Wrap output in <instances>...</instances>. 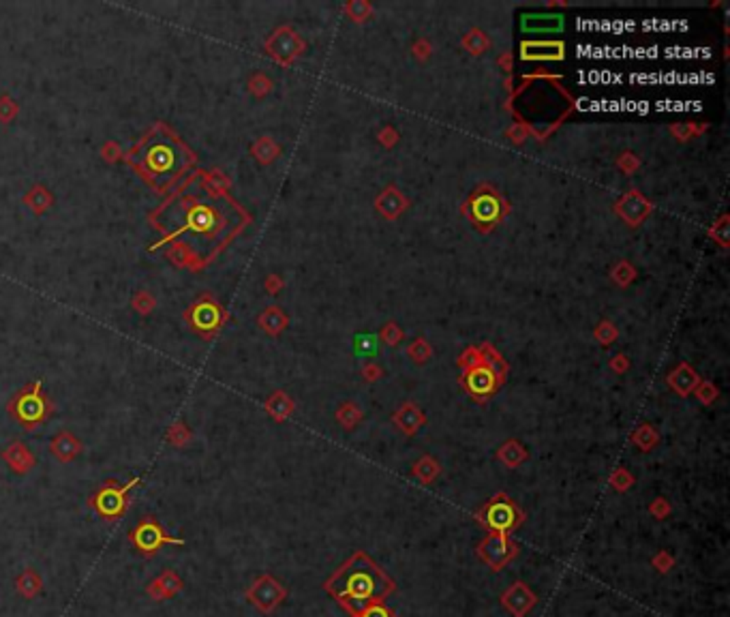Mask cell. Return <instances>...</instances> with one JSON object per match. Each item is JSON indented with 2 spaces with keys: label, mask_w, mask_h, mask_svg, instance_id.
Listing matches in <instances>:
<instances>
[{
  "label": "cell",
  "mask_w": 730,
  "mask_h": 617,
  "mask_svg": "<svg viewBox=\"0 0 730 617\" xmlns=\"http://www.w3.org/2000/svg\"><path fill=\"white\" fill-rule=\"evenodd\" d=\"M242 213L201 172H193L176 185L159 208L150 215L161 234V242H180L195 268L217 256L240 230Z\"/></svg>",
  "instance_id": "1"
},
{
  "label": "cell",
  "mask_w": 730,
  "mask_h": 617,
  "mask_svg": "<svg viewBox=\"0 0 730 617\" xmlns=\"http://www.w3.org/2000/svg\"><path fill=\"white\" fill-rule=\"evenodd\" d=\"M126 163L154 191H169L191 174L195 154L167 125L159 122L126 152Z\"/></svg>",
  "instance_id": "2"
},
{
  "label": "cell",
  "mask_w": 730,
  "mask_h": 617,
  "mask_svg": "<svg viewBox=\"0 0 730 617\" xmlns=\"http://www.w3.org/2000/svg\"><path fill=\"white\" fill-rule=\"evenodd\" d=\"M394 590V581L364 551H358L354 557H350L340 566V570L326 581V592L345 606L352 617H356L371 604L383 602Z\"/></svg>",
  "instance_id": "3"
},
{
  "label": "cell",
  "mask_w": 730,
  "mask_h": 617,
  "mask_svg": "<svg viewBox=\"0 0 730 617\" xmlns=\"http://www.w3.org/2000/svg\"><path fill=\"white\" fill-rule=\"evenodd\" d=\"M9 411L26 429H34L36 425L46 420L50 416V401L41 388V382H34L22 392H18L9 405Z\"/></svg>",
  "instance_id": "4"
},
{
  "label": "cell",
  "mask_w": 730,
  "mask_h": 617,
  "mask_svg": "<svg viewBox=\"0 0 730 617\" xmlns=\"http://www.w3.org/2000/svg\"><path fill=\"white\" fill-rule=\"evenodd\" d=\"M478 519L486 525V529H491V533L510 536V533L525 521V515L517 506H514V502H510L505 496H497L493 502H489L480 510Z\"/></svg>",
  "instance_id": "5"
},
{
  "label": "cell",
  "mask_w": 730,
  "mask_h": 617,
  "mask_svg": "<svg viewBox=\"0 0 730 617\" xmlns=\"http://www.w3.org/2000/svg\"><path fill=\"white\" fill-rule=\"evenodd\" d=\"M128 540L133 543V547H135L138 553H142V555H146V557L159 553L165 545H178V547L185 545L182 538L169 536V533L163 529V525H161L157 519H152V517L142 519V521L135 525L133 531H128Z\"/></svg>",
  "instance_id": "6"
},
{
  "label": "cell",
  "mask_w": 730,
  "mask_h": 617,
  "mask_svg": "<svg viewBox=\"0 0 730 617\" xmlns=\"http://www.w3.org/2000/svg\"><path fill=\"white\" fill-rule=\"evenodd\" d=\"M140 482V478H131L126 484H116L109 482L103 489H99L95 496L88 500V504L99 512V517L107 519V521H116L120 519L126 508H128V491H131L135 484Z\"/></svg>",
  "instance_id": "7"
},
{
  "label": "cell",
  "mask_w": 730,
  "mask_h": 617,
  "mask_svg": "<svg viewBox=\"0 0 730 617\" xmlns=\"http://www.w3.org/2000/svg\"><path fill=\"white\" fill-rule=\"evenodd\" d=\"M517 551L519 549L510 540V536H499V533H489V536L478 545V555L495 572L505 568L514 557H517Z\"/></svg>",
  "instance_id": "8"
},
{
  "label": "cell",
  "mask_w": 730,
  "mask_h": 617,
  "mask_svg": "<svg viewBox=\"0 0 730 617\" xmlns=\"http://www.w3.org/2000/svg\"><path fill=\"white\" fill-rule=\"evenodd\" d=\"M285 596H287V590L277 579H272L270 574L260 577L246 592V598L264 613L274 611L285 600Z\"/></svg>",
  "instance_id": "9"
},
{
  "label": "cell",
  "mask_w": 730,
  "mask_h": 617,
  "mask_svg": "<svg viewBox=\"0 0 730 617\" xmlns=\"http://www.w3.org/2000/svg\"><path fill=\"white\" fill-rule=\"evenodd\" d=\"M538 598L536 594L521 581L514 583L507 592H503L501 596V604L514 615V617H525L533 606H536Z\"/></svg>",
  "instance_id": "10"
},
{
  "label": "cell",
  "mask_w": 730,
  "mask_h": 617,
  "mask_svg": "<svg viewBox=\"0 0 730 617\" xmlns=\"http://www.w3.org/2000/svg\"><path fill=\"white\" fill-rule=\"evenodd\" d=\"M193 326L197 328V331H212V328H217L219 319H221V313H219V307L212 305L210 300H201L197 305H193L191 313H189Z\"/></svg>",
  "instance_id": "11"
},
{
  "label": "cell",
  "mask_w": 730,
  "mask_h": 617,
  "mask_svg": "<svg viewBox=\"0 0 730 617\" xmlns=\"http://www.w3.org/2000/svg\"><path fill=\"white\" fill-rule=\"evenodd\" d=\"M180 588H182V581H180L178 574H174V572H163L161 577L150 585L148 592H150L152 598L161 600V598H167V596H171V594H176Z\"/></svg>",
  "instance_id": "12"
},
{
  "label": "cell",
  "mask_w": 730,
  "mask_h": 617,
  "mask_svg": "<svg viewBox=\"0 0 730 617\" xmlns=\"http://www.w3.org/2000/svg\"><path fill=\"white\" fill-rule=\"evenodd\" d=\"M18 590L26 596V598H32L39 590H41V577L39 574H34L32 570H26L22 577L18 579Z\"/></svg>",
  "instance_id": "13"
},
{
  "label": "cell",
  "mask_w": 730,
  "mask_h": 617,
  "mask_svg": "<svg viewBox=\"0 0 730 617\" xmlns=\"http://www.w3.org/2000/svg\"><path fill=\"white\" fill-rule=\"evenodd\" d=\"M356 617H397V613H394V609L385 606L383 602H377V604L366 606V609H364L362 613H358Z\"/></svg>",
  "instance_id": "14"
},
{
  "label": "cell",
  "mask_w": 730,
  "mask_h": 617,
  "mask_svg": "<svg viewBox=\"0 0 730 617\" xmlns=\"http://www.w3.org/2000/svg\"><path fill=\"white\" fill-rule=\"evenodd\" d=\"M653 566H656L660 572H668L670 566H672V557H670L666 551H662V553H658V555L653 557Z\"/></svg>",
  "instance_id": "15"
},
{
  "label": "cell",
  "mask_w": 730,
  "mask_h": 617,
  "mask_svg": "<svg viewBox=\"0 0 730 617\" xmlns=\"http://www.w3.org/2000/svg\"><path fill=\"white\" fill-rule=\"evenodd\" d=\"M651 512H653L658 519H664V517L668 515V506H666V504H662V502H656V504L651 506Z\"/></svg>",
  "instance_id": "16"
}]
</instances>
